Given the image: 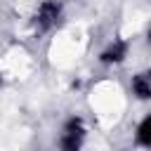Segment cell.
<instances>
[{"mask_svg": "<svg viewBox=\"0 0 151 151\" xmlns=\"http://www.w3.org/2000/svg\"><path fill=\"white\" fill-rule=\"evenodd\" d=\"M61 146L68 149V151H76L80 146V134H73V132H66V137L61 139Z\"/></svg>", "mask_w": 151, "mask_h": 151, "instance_id": "5b68a950", "label": "cell"}, {"mask_svg": "<svg viewBox=\"0 0 151 151\" xmlns=\"http://www.w3.org/2000/svg\"><path fill=\"white\" fill-rule=\"evenodd\" d=\"M59 12H61V5H59L57 0H47V2H42V5H40V9H38L40 28H50V26L57 21Z\"/></svg>", "mask_w": 151, "mask_h": 151, "instance_id": "6da1fadb", "label": "cell"}, {"mask_svg": "<svg viewBox=\"0 0 151 151\" xmlns=\"http://www.w3.org/2000/svg\"><path fill=\"white\" fill-rule=\"evenodd\" d=\"M66 132H73V134H80V118H71L66 123Z\"/></svg>", "mask_w": 151, "mask_h": 151, "instance_id": "8992f818", "label": "cell"}, {"mask_svg": "<svg viewBox=\"0 0 151 151\" xmlns=\"http://www.w3.org/2000/svg\"><path fill=\"white\" fill-rule=\"evenodd\" d=\"M137 139H139V144H144V146H149V144H151V118H144V120H142Z\"/></svg>", "mask_w": 151, "mask_h": 151, "instance_id": "277c9868", "label": "cell"}, {"mask_svg": "<svg viewBox=\"0 0 151 151\" xmlns=\"http://www.w3.org/2000/svg\"><path fill=\"white\" fill-rule=\"evenodd\" d=\"M125 50H127V45L125 42H113L104 54H101V61L104 64H113V61H120L123 57H125Z\"/></svg>", "mask_w": 151, "mask_h": 151, "instance_id": "7a4b0ae2", "label": "cell"}, {"mask_svg": "<svg viewBox=\"0 0 151 151\" xmlns=\"http://www.w3.org/2000/svg\"><path fill=\"white\" fill-rule=\"evenodd\" d=\"M132 90H134V94H137L139 99H149V97H151V87H149V83H146V76H134Z\"/></svg>", "mask_w": 151, "mask_h": 151, "instance_id": "3957f363", "label": "cell"}]
</instances>
